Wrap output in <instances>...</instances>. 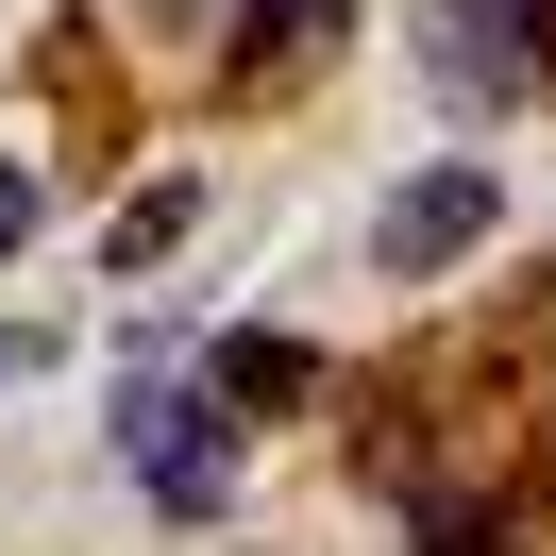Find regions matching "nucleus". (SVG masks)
Wrapping results in <instances>:
<instances>
[{"mask_svg": "<svg viewBox=\"0 0 556 556\" xmlns=\"http://www.w3.org/2000/svg\"><path fill=\"white\" fill-rule=\"evenodd\" d=\"M35 354H51V338H0V371H35Z\"/></svg>", "mask_w": 556, "mask_h": 556, "instance_id": "9", "label": "nucleus"}, {"mask_svg": "<svg viewBox=\"0 0 556 556\" xmlns=\"http://www.w3.org/2000/svg\"><path fill=\"white\" fill-rule=\"evenodd\" d=\"M489 219H506V169H489V152H421V169L371 203V270L388 287H439L455 253H489Z\"/></svg>", "mask_w": 556, "mask_h": 556, "instance_id": "2", "label": "nucleus"}, {"mask_svg": "<svg viewBox=\"0 0 556 556\" xmlns=\"http://www.w3.org/2000/svg\"><path fill=\"white\" fill-rule=\"evenodd\" d=\"M17 237H35V186H17V169H0V253H17Z\"/></svg>", "mask_w": 556, "mask_h": 556, "instance_id": "8", "label": "nucleus"}, {"mask_svg": "<svg viewBox=\"0 0 556 556\" xmlns=\"http://www.w3.org/2000/svg\"><path fill=\"white\" fill-rule=\"evenodd\" d=\"M186 219H203V169L136 186V203H118V237H102V270H152V253H186Z\"/></svg>", "mask_w": 556, "mask_h": 556, "instance_id": "5", "label": "nucleus"}, {"mask_svg": "<svg viewBox=\"0 0 556 556\" xmlns=\"http://www.w3.org/2000/svg\"><path fill=\"white\" fill-rule=\"evenodd\" d=\"M304 51H338V0H237V85L304 68Z\"/></svg>", "mask_w": 556, "mask_h": 556, "instance_id": "4", "label": "nucleus"}, {"mask_svg": "<svg viewBox=\"0 0 556 556\" xmlns=\"http://www.w3.org/2000/svg\"><path fill=\"white\" fill-rule=\"evenodd\" d=\"M203 388H219V421H287V405H320V354L304 338H219Z\"/></svg>", "mask_w": 556, "mask_h": 556, "instance_id": "3", "label": "nucleus"}, {"mask_svg": "<svg viewBox=\"0 0 556 556\" xmlns=\"http://www.w3.org/2000/svg\"><path fill=\"white\" fill-rule=\"evenodd\" d=\"M489 17H506V35H522V51H556V0H489Z\"/></svg>", "mask_w": 556, "mask_h": 556, "instance_id": "7", "label": "nucleus"}, {"mask_svg": "<svg viewBox=\"0 0 556 556\" xmlns=\"http://www.w3.org/2000/svg\"><path fill=\"white\" fill-rule=\"evenodd\" d=\"M421 556H522V506H421Z\"/></svg>", "mask_w": 556, "mask_h": 556, "instance_id": "6", "label": "nucleus"}, {"mask_svg": "<svg viewBox=\"0 0 556 556\" xmlns=\"http://www.w3.org/2000/svg\"><path fill=\"white\" fill-rule=\"evenodd\" d=\"M118 472H136L169 522H219V489H237V421H219V388L136 371V388H118Z\"/></svg>", "mask_w": 556, "mask_h": 556, "instance_id": "1", "label": "nucleus"}]
</instances>
